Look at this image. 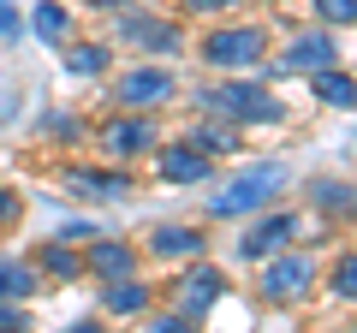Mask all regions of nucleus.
Listing matches in <instances>:
<instances>
[{"instance_id": "nucleus-1", "label": "nucleus", "mask_w": 357, "mask_h": 333, "mask_svg": "<svg viewBox=\"0 0 357 333\" xmlns=\"http://www.w3.org/2000/svg\"><path fill=\"white\" fill-rule=\"evenodd\" d=\"M280 191H286V166L280 161H262V166H244L227 191H215V203H208V208H215V215H250V208L274 203Z\"/></svg>"}, {"instance_id": "nucleus-2", "label": "nucleus", "mask_w": 357, "mask_h": 333, "mask_svg": "<svg viewBox=\"0 0 357 333\" xmlns=\"http://www.w3.org/2000/svg\"><path fill=\"white\" fill-rule=\"evenodd\" d=\"M310 286H316V262L310 256H268L262 268V297L268 304H298V297H310Z\"/></svg>"}, {"instance_id": "nucleus-3", "label": "nucleus", "mask_w": 357, "mask_h": 333, "mask_svg": "<svg viewBox=\"0 0 357 333\" xmlns=\"http://www.w3.org/2000/svg\"><path fill=\"white\" fill-rule=\"evenodd\" d=\"M208 114H227V119H280V102L262 95L256 84H220V90H203Z\"/></svg>"}, {"instance_id": "nucleus-4", "label": "nucleus", "mask_w": 357, "mask_h": 333, "mask_svg": "<svg viewBox=\"0 0 357 333\" xmlns=\"http://www.w3.org/2000/svg\"><path fill=\"white\" fill-rule=\"evenodd\" d=\"M203 60L208 65H262V30H215L203 42Z\"/></svg>"}, {"instance_id": "nucleus-5", "label": "nucleus", "mask_w": 357, "mask_h": 333, "mask_svg": "<svg viewBox=\"0 0 357 333\" xmlns=\"http://www.w3.org/2000/svg\"><path fill=\"white\" fill-rule=\"evenodd\" d=\"M298 232H304V220H298V215H268V220H256V226L244 232L238 250H244L250 262H262V256H280V250L298 238Z\"/></svg>"}, {"instance_id": "nucleus-6", "label": "nucleus", "mask_w": 357, "mask_h": 333, "mask_svg": "<svg viewBox=\"0 0 357 333\" xmlns=\"http://www.w3.org/2000/svg\"><path fill=\"white\" fill-rule=\"evenodd\" d=\"M173 90H178V84L167 77V65H143V72H126V77H119V102L137 107V114H143V107L173 102Z\"/></svg>"}, {"instance_id": "nucleus-7", "label": "nucleus", "mask_w": 357, "mask_h": 333, "mask_svg": "<svg viewBox=\"0 0 357 333\" xmlns=\"http://www.w3.org/2000/svg\"><path fill=\"white\" fill-rule=\"evenodd\" d=\"M155 166H161V179H173V185H203L208 166H215V155H203L197 143H167V149L155 155Z\"/></svg>"}, {"instance_id": "nucleus-8", "label": "nucleus", "mask_w": 357, "mask_h": 333, "mask_svg": "<svg viewBox=\"0 0 357 333\" xmlns=\"http://www.w3.org/2000/svg\"><path fill=\"white\" fill-rule=\"evenodd\" d=\"M173 297H178V316H203V309H215L227 297V280H220V268H191Z\"/></svg>"}, {"instance_id": "nucleus-9", "label": "nucleus", "mask_w": 357, "mask_h": 333, "mask_svg": "<svg viewBox=\"0 0 357 333\" xmlns=\"http://www.w3.org/2000/svg\"><path fill=\"white\" fill-rule=\"evenodd\" d=\"M119 36L137 42V48H149V54H173L178 48V24H167V18H119Z\"/></svg>"}, {"instance_id": "nucleus-10", "label": "nucleus", "mask_w": 357, "mask_h": 333, "mask_svg": "<svg viewBox=\"0 0 357 333\" xmlns=\"http://www.w3.org/2000/svg\"><path fill=\"white\" fill-rule=\"evenodd\" d=\"M84 268L102 274V280H126V274L137 268V250H131V244H114V238H96L89 256H84Z\"/></svg>"}, {"instance_id": "nucleus-11", "label": "nucleus", "mask_w": 357, "mask_h": 333, "mask_svg": "<svg viewBox=\"0 0 357 333\" xmlns=\"http://www.w3.org/2000/svg\"><path fill=\"white\" fill-rule=\"evenodd\" d=\"M286 65H292V72H310V77L328 72V65H333V36H328V30H310V36H298L292 48H286Z\"/></svg>"}, {"instance_id": "nucleus-12", "label": "nucleus", "mask_w": 357, "mask_h": 333, "mask_svg": "<svg viewBox=\"0 0 357 333\" xmlns=\"http://www.w3.org/2000/svg\"><path fill=\"white\" fill-rule=\"evenodd\" d=\"M149 250L161 262H191V256H203V232H191V226H155L149 232Z\"/></svg>"}, {"instance_id": "nucleus-13", "label": "nucleus", "mask_w": 357, "mask_h": 333, "mask_svg": "<svg viewBox=\"0 0 357 333\" xmlns=\"http://www.w3.org/2000/svg\"><path fill=\"white\" fill-rule=\"evenodd\" d=\"M102 143H107V155H137V149H149L155 143V125L149 119H107V131H102Z\"/></svg>"}, {"instance_id": "nucleus-14", "label": "nucleus", "mask_w": 357, "mask_h": 333, "mask_svg": "<svg viewBox=\"0 0 357 333\" xmlns=\"http://www.w3.org/2000/svg\"><path fill=\"white\" fill-rule=\"evenodd\" d=\"M66 185H72L77 196H107V203H119V196L131 191L126 173H66Z\"/></svg>"}, {"instance_id": "nucleus-15", "label": "nucleus", "mask_w": 357, "mask_h": 333, "mask_svg": "<svg viewBox=\"0 0 357 333\" xmlns=\"http://www.w3.org/2000/svg\"><path fill=\"white\" fill-rule=\"evenodd\" d=\"M102 304H107V316H143V309H149V286H137L126 274V280H114L102 292Z\"/></svg>"}, {"instance_id": "nucleus-16", "label": "nucleus", "mask_w": 357, "mask_h": 333, "mask_svg": "<svg viewBox=\"0 0 357 333\" xmlns=\"http://www.w3.org/2000/svg\"><path fill=\"white\" fill-rule=\"evenodd\" d=\"M36 292V262H18V256H0V297H30Z\"/></svg>"}, {"instance_id": "nucleus-17", "label": "nucleus", "mask_w": 357, "mask_h": 333, "mask_svg": "<svg viewBox=\"0 0 357 333\" xmlns=\"http://www.w3.org/2000/svg\"><path fill=\"white\" fill-rule=\"evenodd\" d=\"M316 95L328 107H357V77H345V72L328 65V72H316Z\"/></svg>"}, {"instance_id": "nucleus-18", "label": "nucleus", "mask_w": 357, "mask_h": 333, "mask_svg": "<svg viewBox=\"0 0 357 333\" xmlns=\"http://www.w3.org/2000/svg\"><path fill=\"white\" fill-rule=\"evenodd\" d=\"M310 196H316L321 208H333V215H357V185H340V179H321V185H310Z\"/></svg>"}, {"instance_id": "nucleus-19", "label": "nucleus", "mask_w": 357, "mask_h": 333, "mask_svg": "<svg viewBox=\"0 0 357 333\" xmlns=\"http://www.w3.org/2000/svg\"><path fill=\"white\" fill-rule=\"evenodd\" d=\"M30 30H36L42 42H60L66 30H72V18H66V6H54V0H42L36 13H30Z\"/></svg>"}, {"instance_id": "nucleus-20", "label": "nucleus", "mask_w": 357, "mask_h": 333, "mask_svg": "<svg viewBox=\"0 0 357 333\" xmlns=\"http://www.w3.org/2000/svg\"><path fill=\"white\" fill-rule=\"evenodd\" d=\"M185 143H197L203 155H232V149H238V137H232V125H197V131H191Z\"/></svg>"}, {"instance_id": "nucleus-21", "label": "nucleus", "mask_w": 357, "mask_h": 333, "mask_svg": "<svg viewBox=\"0 0 357 333\" xmlns=\"http://www.w3.org/2000/svg\"><path fill=\"white\" fill-rule=\"evenodd\" d=\"M107 65V48H96V42H84V48H66V72H77V77H96Z\"/></svg>"}, {"instance_id": "nucleus-22", "label": "nucleus", "mask_w": 357, "mask_h": 333, "mask_svg": "<svg viewBox=\"0 0 357 333\" xmlns=\"http://www.w3.org/2000/svg\"><path fill=\"white\" fill-rule=\"evenodd\" d=\"M42 268H48L54 280H72V274L84 268V262H77L72 250H66V238H60V244H48V250H42Z\"/></svg>"}, {"instance_id": "nucleus-23", "label": "nucleus", "mask_w": 357, "mask_h": 333, "mask_svg": "<svg viewBox=\"0 0 357 333\" xmlns=\"http://www.w3.org/2000/svg\"><path fill=\"white\" fill-rule=\"evenodd\" d=\"M321 24H357V0H316Z\"/></svg>"}, {"instance_id": "nucleus-24", "label": "nucleus", "mask_w": 357, "mask_h": 333, "mask_svg": "<svg viewBox=\"0 0 357 333\" xmlns=\"http://www.w3.org/2000/svg\"><path fill=\"white\" fill-rule=\"evenodd\" d=\"M333 292L357 304V256H345V262H340V274H333Z\"/></svg>"}, {"instance_id": "nucleus-25", "label": "nucleus", "mask_w": 357, "mask_h": 333, "mask_svg": "<svg viewBox=\"0 0 357 333\" xmlns=\"http://www.w3.org/2000/svg\"><path fill=\"white\" fill-rule=\"evenodd\" d=\"M18 30H24V24H18V6H13V0H0V42H18Z\"/></svg>"}, {"instance_id": "nucleus-26", "label": "nucleus", "mask_w": 357, "mask_h": 333, "mask_svg": "<svg viewBox=\"0 0 357 333\" xmlns=\"http://www.w3.org/2000/svg\"><path fill=\"white\" fill-rule=\"evenodd\" d=\"M149 333H191V316H155Z\"/></svg>"}, {"instance_id": "nucleus-27", "label": "nucleus", "mask_w": 357, "mask_h": 333, "mask_svg": "<svg viewBox=\"0 0 357 333\" xmlns=\"http://www.w3.org/2000/svg\"><path fill=\"white\" fill-rule=\"evenodd\" d=\"M220 6H238V0H191V13H220Z\"/></svg>"}, {"instance_id": "nucleus-28", "label": "nucleus", "mask_w": 357, "mask_h": 333, "mask_svg": "<svg viewBox=\"0 0 357 333\" xmlns=\"http://www.w3.org/2000/svg\"><path fill=\"white\" fill-rule=\"evenodd\" d=\"M13 208H18V203H13V191H0V220H13Z\"/></svg>"}, {"instance_id": "nucleus-29", "label": "nucleus", "mask_w": 357, "mask_h": 333, "mask_svg": "<svg viewBox=\"0 0 357 333\" xmlns=\"http://www.w3.org/2000/svg\"><path fill=\"white\" fill-rule=\"evenodd\" d=\"M72 333H102V327H96V321H77V327Z\"/></svg>"}, {"instance_id": "nucleus-30", "label": "nucleus", "mask_w": 357, "mask_h": 333, "mask_svg": "<svg viewBox=\"0 0 357 333\" xmlns=\"http://www.w3.org/2000/svg\"><path fill=\"white\" fill-rule=\"evenodd\" d=\"M89 6H119V0H89Z\"/></svg>"}]
</instances>
